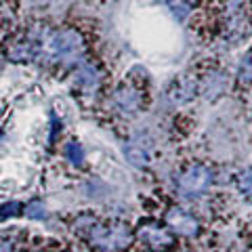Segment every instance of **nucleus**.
I'll return each mask as SVG.
<instances>
[{
  "mask_svg": "<svg viewBox=\"0 0 252 252\" xmlns=\"http://www.w3.org/2000/svg\"><path fill=\"white\" fill-rule=\"evenodd\" d=\"M46 51H49L53 59L63 61V63H74L82 57L84 44L76 30H61V32H55L49 38Z\"/></svg>",
  "mask_w": 252,
  "mask_h": 252,
  "instance_id": "nucleus-1",
  "label": "nucleus"
},
{
  "mask_svg": "<svg viewBox=\"0 0 252 252\" xmlns=\"http://www.w3.org/2000/svg\"><path fill=\"white\" fill-rule=\"evenodd\" d=\"M130 231L124 225H99L91 229V244L101 250H118L128 246Z\"/></svg>",
  "mask_w": 252,
  "mask_h": 252,
  "instance_id": "nucleus-2",
  "label": "nucleus"
},
{
  "mask_svg": "<svg viewBox=\"0 0 252 252\" xmlns=\"http://www.w3.org/2000/svg\"><path fill=\"white\" fill-rule=\"evenodd\" d=\"M212 183V172L210 168L202 166V164H193L189 166L183 175L179 177V189L187 195H200L204 193Z\"/></svg>",
  "mask_w": 252,
  "mask_h": 252,
  "instance_id": "nucleus-3",
  "label": "nucleus"
},
{
  "mask_svg": "<svg viewBox=\"0 0 252 252\" xmlns=\"http://www.w3.org/2000/svg\"><path fill=\"white\" fill-rule=\"evenodd\" d=\"M166 223L181 235H187V238H193L200 231V223L198 219H193V215L181 210V208H172L166 212Z\"/></svg>",
  "mask_w": 252,
  "mask_h": 252,
  "instance_id": "nucleus-4",
  "label": "nucleus"
},
{
  "mask_svg": "<svg viewBox=\"0 0 252 252\" xmlns=\"http://www.w3.org/2000/svg\"><path fill=\"white\" fill-rule=\"evenodd\" d=\"M139 238L141 242H145L147 246H152L156 250H164L172 244V235L164 229V227L156 223H143L139 227Z\"/></svg>",
  "mask_w": 252,
  "mask_h": 252,
  "instance_id": "nucleus-5",
  "label": "nucleus"
},
{
  "mask_svg": "<svg viewBox=\"0 0 252 252\" xmlns=\"http://www.w3.org/2000/svg\"><path fill=\"white\" fill-rule=\"evenodd\" d=\"M124 154H126V160H128L132 166H145L149 162V152L139 141H130V143L124 147Z\"/></svg>",
  "mask_w": 252,
  "mask_h": 252,
  "instance_id": "nucleus-6",
  "label": "nucleus"
},
{
  "mask_svg": "<svg viewBox=\"0 0 252 252\" xmlns=\"http://www.w3.org/2000/svg\"><path fill=\"white\" fill-rule=\"evenodd\" d=\"M116 103H118V107H120L122 112L132 114L137 109V105H139V99H137V94H135L132 89L122 86V89H118V93H116Z\"/></svg>",
  "mask_w": 252,
  "mask_h": 252,
  "instance_id": "nucleus-7",
  "label": "nucleus"
},
{
  "mask_svg": "<svg viewBox=\"0 0 252 252\" xmlns=\"http://www.w3.org/2000/svg\"><path fill=\"white\" fill-rule=\"evenodd\" d=\"M225 86H227L225 76L212 74L210 78H206V82L202 84V93H204V97H206V99H210V97H217V94L223 93Z\"/></svg>",
  "mask_w": 252,
  "mask_h": 252,
  "instance_id": "nucleus-8",
  "label": "nucleus"
},
{
  "mask_svg": "<svg viewBox=\"0 0 252 252\" xmlns=\"http://www.w3.org/2000/svg\"><path fill=\"white\" fill-rule=\"evenodd\" d=\"M78 82H80V86L86 93H93L94 89H97V84H99L97 69H94L93 65H82L80 72H78Z\"/></svg>",
  "mask_w": 252,
  "mask_h": 252,
  "instance_id": "nucleus-9",
  "label": "nucleus"
},
{
  "mask_svg": "<svg viewBox=\"0 0 252 252\" xmlns=\"http://www.w3.org/2000/svg\"><path fill=\"white\" fill-rule=\"evenodd\" d=\"M9 57L15 61H28L34 57V44L30 40H17L9 49Z\"/></svg>",
  "mask_w": 252,
  "mask_h": 252,
  "instance_id": "nucleus-10",
  "label": "nucleus"
},
{
  "mask_svg": "<svg viewBox=\"0 0 252 252\" xmlns=\"http://www.w3.org/2000/svg\"><path fill=\"white\" fill-rule=\"evenodd\" d=\"M65 154H67V158H69V162H72V164H78V166H80L82 160H84V152H82V147L78 145L76 141H72V143L67 145Z\"/></svg>",
  "mask_w": 252,
  "mask_h": 252,
  "instance_id": "nucleus-11",
  "label": "nucleus"
},
{
  "mask_svg": "<svg viewBox=\"0 0 252 252\" xmlns=\"http://www.w3.org/2000/svg\"><path fill=\"white\" fill-rule=\"evenodd\" d=\"M240 80L242 82H252V57H246L242 63H240Z\"/></svg>",
  "mask_w": 252,
  "mask_h": 252,
  "instance_id": "nucleus-12",
  "label": "nucleus"
},
{
  "mask_svg": "<svg viewBox=\"0 0 252 252\" xmlns=\"http://www.w3.org/2000/svg\"><path fill=\"white\" fill-rule=\"evenodd\" d=\"M240 189L246 195H252V168L250 170H246L244 175L240 177Z\"/></svg>",
  "mask_w": 252,
  "mask_h": 252,
  "instance_id": "nucleus-13",
  "label": "nucleus"
},
{
  "mask_svg": "<svg viewBox=\"0 0 252 252\" xmlns=\"http://www.w3.org/2000/svg\"><path fill=\"white\" fill-rule=\"evenodd\" d=\"M26 215L32 217V219H42V217H46V212H44V208L40 206V204H30Z\"/></svg>",
  "mask_w": 252,
  "mask_h": 252,
  "instance_id": "nucleus-14",
  "label": "nucleus"
},
{
  "mask_svg": "<svg viewBox=\"0 0 252 252\" xmlns=\"http://www.w3.org/2000/svg\"><path fill=\"white\" fill-rule=\"evenodd\" d=\"M17 208H19V204H15V202H11V204H4L2 206V212H0V219H6V215H15L17 212Z\"/></svg>",
  "mask_w": 252,
  "mask_h": 252,
  "instance_id": "nucleus-15",
  "label": "nucleus"
},
{
  "mask_svg": "<svg viewBox=\"0 0 252 252\" xmlns=\"http://www.w3.org/2000/svg\"><path fill=\"white\" fill-rule=\"evenodd\" d=\"M0 252H11V244L9 242H0Z\"/></svg>",
  "mask_w": 252,
  "mask_h": 252,
  "instance_id": "nucleus-16",
  "label": "nucleus"
}]
</instances>
